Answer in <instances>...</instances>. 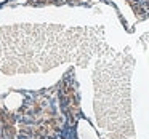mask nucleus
I'll return each instance as SVG.
<instances>
[{"label": "nucleus", "mask_w": 149, "mask_h": 139, "mask_svg": "<svg viewBox=\"0 0 149 139\" xmlns=\"http://www.w3.org/2000/svg\"><path fill=\"white\" fill-rule=\"evenodd\" d=\"M0 2H3V0H0Z\"/></svg>", "instance_id": "obj_1"}]
</instances>
